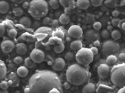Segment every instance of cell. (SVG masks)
Wrapping results in <instances>:
<instances>
[{
  "mask_svg": "<svg viewBox=\"0 0 125 93\" xmlns=\"http://www.w3.org/2000/svg\"><path fill=\"white\" fill-rule=\"evenodd\" d=\"M61 79L58 75L50 70L37 71L29 79L24 93H50L56 88L62 92Z\"/></svg>",
  "mask_w": 125,
  "mask_h": 93,
  "instance_id": "obj_1",
  "label": "cell"
},
{
  "mask_svg": "<svg viewBox=\"0 0 125 93\" xmlns=\"http://www.w3.org/2000/svg\"><path fill=\"white\" fill-rule=\"evenodd\" d=\"M89 78L90 73L88 70L78 64L71 65L66 71L67 81L74 86L84 84Z\"/></svg>",
  "mask_w": 125,
  "mask_h": 93,
  "instance_id": "obj_2",
  "label": "cell"
},
{
  "mask_svg": "<svg viewBox=\"0 0 125 93\" xmlns=\"http://www.w3.org/2000/svg\"><path fill=\"white\" fill-rule=\"evenodd\" d=\"M28 13L35 19L44 17L48 13V4L45 0H32L30 2Z\"/></svg>",
  "mask_w": 125,
  "mask_h": 93,
  "instance_id": "obj_3",
  "label": "cell"
},
{
  "mask_svg": "<svg viewBox=\"0 0 125 93\" xmlns=\"http://www.w3.org/2000/svg\"><path fill=\"white\" fill-rule=\"evenodd\" d=\"M111 80L114 85L125 86V64L117 65L111 71Z\"/></svg>",
  "mask_w": 125,
  "mask_h": 93,
  "instance_id": "obj_4",
  "label": "cell"
},
{
  "mask_svg": "<svg viewBox=\"0 0 125 93\" xmlns=\"http://www.w3.org/2000/svg\"><path fill=\"white\" fill-rule=\"evenodd\" d=\"M76 60L80 65L88 66L93 60L94 55L91 50L86 48H82L78 51L75 56Z\"/></svg>",
  "mask_w": 125,
  "mask_h": 93,
  "instance_id": "obj_5",
  "label": "cell"
},
{
  "mask_svg": "<svg viewBox=\"0 0 125 93\" xmlns=\"http://www.w3.org/2000/svg\"><path fill=\"white\" fill-rule=\"evenodd\" d=\"M119 50V45L118 43L111 40H108L104 42L102 46V51L104 55H111L116 54Z\"/></svg>",
  "mask_w": 125,
  "mask_h": 93,
  "instance_id": "obj_6",
  "label": "cell"
},
{
  "mask_svg": "<svg viewBox=\"0 0 125 93\" xmlns=\"http://www.w3.org/2000/svg\"><path fill=\"white\" fill-rule=\"evenodd\" d=\"M30 57L36 63H41L44 60L45 55L43 50L39 48H34L31 51Z\"/></svg>",
  "mask_w": 125,
  "mask_h": 93,
  "instance_id": "obj_7",
  "label": "cell"
},
{
  "mask_svg": "<svg viewBox=\"0 0 125 93\" xmlns=\"http://www.w3.org/2000/svg\"><path fill=\"white\" fill-rule=\"evenodd\" d=\"M68 35L73 38L80 39L82 37L83 32L81 27L79 25H73L69 28L68 31Z\"/></svg>",
  "mask_w": 125,
  "mask_h": 93,
  "instance_id": "obj_8",
  "label": "cell"
},
{
  "mask_svg": "<svg viewBox=\"0 0 125 93\" xmlns=\"http://www.w3.org/2000/svg\"><path fill=\"white\" fill-rule=\"evenodd\" d=\"M97 72H98V75L99 77L101 79L107 78L109 76V75L111 74L109 66L107 64H101L100 66H98Z\"/></svg>",
  "mask_w": 125,
  "mask_h": 93,
  "instance_id": "obj_9",
  "label": "cell"
},
{
  "mask_svg": "<svg viewBox=\"0 0 125 93\" xmlns=\"http://www.w3.org/2000/svg\"><path fill=\"white\" fill-rule=\"evenodd\" d=\"M15 47L14 43L10 40H6L2 42L1 44V48L2 51L5 54H9L13 51Z\"/></svg>",
  "mask_w": 125,
  "mask_h": 93,
  "instance_id": "obj_10",
  "label": "cell"
},
{
  "mask_svg": "<svg viewBox=\"0 0 125 93\" xmlns=\"http://www.w3.org/2000/svg\"><path fill=\"white\" fill-rule=\"evenodd\" d=\"M66 66V62L63 58H57L53 62L52 65V68L54 71H60L64 69Z\"/></svg>",
  "mask_w": 125,
  "mask_h": 93,
  "instance_id": "obj_11",
  "label": "cell"
},
{
  "mask_svg": "<svg viewBox=\"0 0 125 93\" xmlns=\"http://www.w3.org/2000/svg\"><path fill=\"white\" fill-rule=\"evenodd\" d=\"M84 37H85V39L89 42H93L98 40L99 37V34L97 32H96V31L90 29L86 32Z\"/></svg>",
  "mask_w": 125,
  "mask_h": 93,
  "instance_id": "obj_12",
  "label": "cell"
},
{
  "mask_svg": "<svg viewBox=\"0 0 125 93\" xmlns=\"http://www.w3.org/2000/svg\"><path fill=\"white\" fill-rule=\"evenodd\" d=\"M8 83L10 86L17 87L20 85V79L16 74L11 72L8 76Z\"/></svg>",
  "mask_w": 125,
  "mask_h": 93,
  "instance_id": "obj_13",
  "label": "cell"
},
{
  "mask_svg": "<svg viewBox=\"0 0 125 93\" xmlns=\"http://www.w3.org/2000/svg\"><path fill=\"white\" fill-rule=\"evenodd\" d=\"M27 46L24 43H18L16 45V54L20 55H24L27 53Z\"/></svg>",
  "mask_w": 125,
  "mask_h": 93,
  "instance_id": "obj_14",
  "label": "cell"
},
{
  "mask_svg": "<svg viewBox=\"0 0 125 93\" xmlns=\"http://www.w3.org/2000/svg\"><path fill=\"white\" fill-rule=\"evenodd\" d=\"M90 0H77L76 5L81 9H87L90 6Z\"/></svg>",
  "mask_w": 125,
  "mask_h": 93,
  "instance_id": "obj_15",
  "label": "cell"
},
{
  "mask_svg": "<svg viewBox=\"0 0 125 93\" xmlns=\"http://www.w3.org/2000/svg\"><path fill=\"white\" fill-rule=\"evenodd\" d=\"M61 6L65 8H70L73 9L75 7V0H59Z\"/></svg>",
  "mask_w": 125,
  "mask_h": 93,
  "instance_id": "obj_16",
  "label": "cell"
},
{
  "mask_svg": "<svg viewBox=\"0 0 125 93\" xmlns=\"http://www.w3.org/2000/svg\"><path fill=\"white\" fill-rule=\"evenodd\" d=\"M96 91L95 85L91 83L87 84L83 88V93H95Z\"/></svg>",
  "mask_w": 125,
  "mask_h": 93,
  "instance_id": "obj_17",
  "label": "cell"
},
{
  "mask_svg": "<svg viewBox=\"0 0 125 93\" xmlns=\"http://www.w3.org/2000/svg\"><path fill=\"white\" fill-rule=\"evenodd\" d=\"M10 4L6 1H1L0 2V13L1 14H6L10 10Z\"/></svg>",
  "mask_w": 125,
  "mask_h": 93,
  "instance_id": "obj_18",
  "label": "cell"
},
{
  "mask_svg": "<svg viewBox=\"0 0 125 93\" xmlns=\"http://www.w3.org/2000/svg\"><path fill=\"white\" fill-rule=\"evenodd\" d=\"M28 70L26 66H21L17 69V75L21 78H24L28 75Z\"/></svg>",
  "mask_w": 125,
  "mask_h": 93,
  "instance_id": "obj_19",
  "label": "cell"
},
{
  "mask_svg": "<svg viewBox=\"0 0 125 93\" xmlns=\"http://www.w3.org/2000/svg\"><path fill=\"white\" fill-rule=\"evenodd\" d=\"M83 48V44L80 40H74L70 44V48L73 51H78Z\"/></svg>",
  "mask_w": 125,
  "mask_h": 93,
  "instance_id": "obj_20",
  "label": "cell"
},
{
  "mask_svg": "<svg viewBox=\"0 0 125 93\" xmlns=\"http://www.w3.org/2000/svg\"><path fill=\"white\" fill-rule=\"evenodd\" d=\"M19 23L26 27H30L31 24H32L31 20L27 16H24V17H22L21 18H20L19 20Z\"/></svg>",
  "mask_w": 125,
  "mask_h": 93,
  "instance_id": "obj_21",
  "label": "cell"
},
{
  "mask_svg": "<svg viewBox=\"0 0 125 93\" xmlns=\"http://www.w3.org/2000/svg\"><path fill=\"white\" fill-rule=\"evenodd\" d=\"M21 37V39L23 40L27 41V42H34L36 40L34 35H31V34H29L28 32H25L22 34Z\"/></svg>",
  "mask_w": 125,
  "mask_h": 93,
  "instance_id": "obj_22",
  "label": "cell"
},
{
  "mask_svg": "<svg viewBox=\"0 0 125 93\" xmlns=\"http://www.w3.org/2000/svg\"><path fill=\"white\" fill-rule=\"evenodd\" d=\"M7 72V69L5 63L3 60L0 61V79L3 80V79L5 77Z\"/></svg>",
  "mask_w": 125,
  "mask_h": 93,
  "instance_id": "obj_23",
  "label": "cell"
},
{
  "mask_svg": "<svg viewBox=\"0 0 125 93\" xmlns=\"http://www.w3.org/2000/svg\"><path fill=\"white\" fill-rule=\"evenodd\" d=\"M113 89L111 87H108L106 86H103V85H100L96 89L97 93H109L113 91Z\"/></svg>",
  "mask_w": 125,
  "mask_h": 93,
  "instance_id": "obj_24",
  "label": "cell"
},
{
  "mask_svg": "<svg viewBox=\"0 0 125 93\" xmlns=\"http://www.w3.org/2000/svg\"><path fill=\"white\" fill-rule=\"evenodd\" d=\"M106 62L107 65H115L117 63V62H118V58H117L115 55H109V56L107 57Z\"/></svg>",
  "mask_w": 125,
  "mask_h": 93,
  "instance_id": "obj_25",
  "label": "cell"
},
{
  "mask_svg": "<svg viewBox=\"0 0 125 93\" xmlns=\"http://www.w3.org/2000/svg\"><path fill=\"white\" fill-rule=\"evenodd\" d=\"M24 63L25 66H26L28 68L31 69V68L36 67V63L30 57H28V58H25Z\"/></svg>",
  "mask_w": 125,
  "mask_h": 93,
  "instance_id": "obj_26",
  "label": "cell"
},
{
  "mask_svg": "<svg viewBox=\"0 0 125 93\" xmlns=\"http://www.w3.org/2000/svg\"><path fill=\"white\" fill-rule=\"evenodd\" d=\"M59 21H60V23L62 24V25H66V24H68L70 23V19L68 15L64 13V14H62L60 16V18H59Z\"/></svg>",
  "mask_w": 125,
  "mask_h": 93,
  "instance_id": "obj_27",
  "label": "cell"
},
{
  "mask_svg": "<svg viewBox=\"0 0 125 93\" xmlns=\"http://www.w3.org/2000/svg\"><path fill=\"white\" fill-rule=\"evenodd\" d=\"M52 32L51 29L49 28L48 27H41L38 29L35 32V34H50Z\"/></svg>",
  "mask_w": 125,
  "mask_h": 93,
  "instance_id": "obj_28",
  "label": "cell"
},
{
  "mask_svg": "<svg viewBox=\"0 0 125 93\" xmlns=\"http://www.w3.org/2000/svg\"><path fill=\"white\" fill-rule=\"evenodd\" d=\"M62 44V39L58 38V37H52L49 39L48 44L50 45H55V44Z\"/></svg>",
  "mask_w": 125,
  "mask_h": 93,
  "instance_id": "obj_29",
  "label": "cell"
},
{
  "mask_svg": "<svg viewBox=\"0 0 125 93\" xmlns=\"http://www.w3.org/2000/svg\"><path fill=\"white\" fill-rule=\"evenodd\" d=\"M49 4L52 9H57L60 8V1H58V0H50Z\"/></svg>",
  "mask_w": 125,
  "mask_h": 93,
  "instance_id": "obj_30",
  "label": "cell"
},
{
  "mask_svg": "<svg viewBox=\"0 0 125 93\" xmlns=\"http://www.w3.org/2000/svg\"><path fill=\"white\" fill-rule=\"evenodd\" d=\"M111 37L113 39L115 40H119V39L121 38V34L120 32V31H118V30H113V31L111 32Z\"/></svg>",
  "mask_w": 125,
  "mask_h": 93,
  "instance_id": "obj_31",
  "label": "cell"
},
{
  "mask_svg": "<svg viewBox=\"0 0 125 93\" xmlns=\"http://www.w3.org/2000/svg\"><path fill=\"white\" fill-rule=\"evenodd\" d=\"M104 4L107 7L115 8L117 5V0H106Z\"/></svg>",
  "mask_w": 125,
  "mask_h": 93,
  "instance_id": "obj_32",
  "label": "cell"
},
{
  "mask_svg": "<svg viewBox=\"0 0 125 93\" xmlns=\"http://www.w3.org/2000/svg\"><path fill=\"white\" fill-rule=\"evenodd\" d=\"M52 35H53V37H58V38L61 39H63L64 37V32L62 31H61V30H58V31H54L52 33Z\"/></svg>",
  "mask_w": 125,
  "mask_h": 93,
  "instance_id": "obj_33",
  "label": "cell"
},
{
  "mask_svg": "<svg viewBox=\"0 0 125 93\" xmlns=\"http://www.w3.org/2000/svg\"><path fill=\"white\" fill-rule=\"evenodd\" d=\"M64 48H65V46H64V45L63 44H58V45H56L54 47V51L56 54H60V53H62L64 51Z\"/></svg>",
  "mask_w": 125,
  "mask_h": 93,
  "instance_id": "obj_34",
  "label": "cell"
},
{
  "mask_svg": "<svg viewBox=\"0 0 125 93\" xmlns=\"http://www.w3.org/2000/svg\"><path fill=\"white\" fill-rule=\"evenodd\" d=\"M13 13L14 15H15L16 16L20 17V16H21L23 14V10L22 9V8L20 7L14 8L13 10Z\"/></svg>",
  "mask_w": 125,
  "mask_h": 93,
  "instance_id": "obj_35",
  "label": "cell"
},
{
  "mask_svg": "<svg viewBox=\"0 0 125 93\" xmlns=\"http://www.w3.org/2000/svg\"><path fill=\"white\" fill-rule=\"evenodd\" d=\"M8 34V36L10 37V38L14 39L16 38V36H17V34H18L17 31L14 28L11 29L10 30H9Z\"/></svg>",
  "mask_w": 125,
  "mask_h": 93,
  "instance_id": "obj_36",
  "label": "cell"
},
{
  "mask_svg": "<svg viewBox=\"0 0 125 93\" xmlns=\"http://www.w3.org/2000/svg\"><path fill=\"white\" fill-rule=\"evenodd\" d=\"M10 86L8 81H1V83H0V87L2 90H7V89Z\"/></svg>",
  "mask_w": 125,
  "mask_h": 93,
  "instance_id": "obj_37",
  "label": "cell"
},
{
  "mask_svg": "<svg viewBox=\"0 0 125 93\" xmlns=\"http://www.w3.org/2000/svg\"><path fill=\"white\" fill-rule=\"evenodd\" d=\"M64 58L67 61H72L74 58V55L73 52H68L66 53V54L64 55Z\"/></svg>",
  "mask_w": 125,
  "mask_h": 93,
  "instance_id": "obj_38",
  "label": "cell"
},
{
  "mask_svg": "<svg viewBox=\"0 0 125 93\" xmlns=\"http://www.w3.org/2000/svg\"><path fill=\"white\" fill-rule=\"evenodd\" d=\"M48 34H34V36H35L36 39L38 40V41H41L42 40L44 39L45 38H46L47 36H48Z\"/></svg>",
  "mask_w": 125,
  "mask_h": 93,
  "instance_id": "obj_39",
  "label": "cell"
},
{
  "mask_svg": "<svg viewBox=\"0 0 125 93\" xmlns=\"http://www.w3.org/2000/svg\"><path fill=\"white\" fill-rule=\"evenodd\" d=\"M90 1H91V4L94 7L101 6L103 2V0H90Z\"/></svg>",
  "mask_w": 125,
  "mask_h": 93,
  "instance_id": "obj_40",
  "label": "cell"
},
{
  "mask_svg": "<svg viewBox=\"0 0 125 93\" xmlns=\"http://www.w3.org/2000/svg\"><path fill=\"white\" fill-rule=\"evenodd\" d=\"M5 31H6L5 24L3 23H1V24H0V37H3L4 34H5Z\"/></svg>",
  "mask_w": 125,
  "mask_h": 93,
  "instance_id": "obj_41",
  "label": "cell"
},
{
  "mask_svg": "<svg viewBox=\"0 0 125 93\" xmlns=\"http://www.w3.org/2000/svg\"><path fill=\"white\" fill-rule=\"evenodd\" d=\"M101 27H102V24H101L100 22L96 21L94 23L93 28L95 31H99V30L101 29Z\"/></svg>",
  "mask_w": 125,
  "mask_h": 93,
  "instance_id": "obj_42",
  "label": "cell"
},
{
  "mask_svg": "<svg viewBox=\"0 0 125 93\" xmlns=\"http://www.w3.org/2000/svg\"><path fill=\"white\" fill-rule=\"evenodd\" d=\"M23 58H22L21 56H16L15 58L13 59V62H14V63H16V65H20L23 62Z\"/></svg>",
  "mask_w": 125,
  "mask_h": 93,
  "instance_id": "obj_43",
  "label": "cell"
},
{
  "mask_svg": "<svg viewBox=\"0 0 125 93\" xmlns=\"http://www.w3.org/2000/svg\"><path fill=\"white\" fill-rule=\"evenodd\" d=\"M109 35H110V34H109V31H108L107 29L103 30V31L101 32V37H102L103 39H106L109 38Z\"/></svg>",
  "mask_w": 125,
  "mask_h": 93,
  "instance_id": "obj_44",
  "label": "cell"
},
{
  "mask_svg": "<svg viewBox=\"0 0 125 93\" xmlns=\"http://www.w3.org/2000/svg\"><path fill=\"white\" fill-rule=\"evenodd\" d=\"M51 23H52V20H51V18L49 17H44L43 20V24L45 25H50V24H51Z\"/></svg>",
  "mask_w": 125,
  "mask_h": 93,
  "instance_id": "obj_45",
  "label": "cell"
},
{
  "mask_svg": "<svg viewBox=\"0 0 125 93\" xmlns=\"http://www.w3.org/2000/svg\"><path fill=\"white\" fill-rule=\"evenodd\" d=\"M119 23H120V19H119L117 17H115L111 21V24L114 26H119Z\"/></svg>",
  "mask_w": 125,
  "mask_h": 93,
  "instance_id": "obj_46",
  "label": "cell"
},
{
  "mask_svg": "<svg viewBox=\"0 0 125 93\" xmlns=\"http://www.w3.org/2000/svg\"><path fill=\"white\" fill-rule=\"evenodd\" d=\"M60 22L59 20L57 19H54L52 21V23H51V25L54 27H58L59 25H60Z\"/></svg>",
  "mask_w": 125,
  "mask_h": 93,
  "instance_id": "obj_47",
  "label": "cell"
},
{
  "mask_svg": "<svg viewBox=\"0 0 125 93\" xmlns=\"http://www.w3.org/2000/svg\"><path fill=\"white\" fill-rule=\"evenodd\" d=\"M118 59L120 61L122 62H125V53H120L118 55Z\"/></svg>",
  "mask_w": 125,
  "mask_h": 93,
  "instance_id": "obj_48",
  "label": "cell"
},
{
  "mask_svg": "<svg viewBox=\"0 0 125 93\" xmlns=\"http://www.w3.org/2000/svg\"><path fill=\"white\" fill-rule=\"evenodd\" d=\"M71 83H70L68 81H66L64 82V83H63V85L62 86L64 87V88L65 89H69L71 88Z\"/></svg>",
  "mask_w": 125,
  "mask_h": 93,
  "instance_id": "obj_49",
  "label": "cell"
},
{
  "mask_svg": "<svg viewBox=\"0 0 125 93\" xmlns=\"http://www.w3.org/2000/svg\"><path fill=\"white\" fill-rule=\"evenodd\" d=\"M90 50H91V51L92 52V53L94 55L98 54V49L96 46H93V47H91V48H90Z\"/></svg>",
  "mask_w": 125,
  "mask_h": 93,
  "instance_id": "obj_50",
  "label": "cell"
},
{
  "mask_svg": "<svg viewBox=\"0 0 125 93\" xmlns=\"http://www.w3.org/2000/svg\"><path fill=\"white\" fill-rule=\"evenodd\" d=\"M30 3H29V2L24 1V2H23L22 6H23V8L24 9L29 8V7H30Z\"/></svg>",
  "mask_w": 125,
  "mask_h": 93,
  "instance_id": "obj_51",
  "label": "cell"
},
{
  "mask_svg": "<svg viewBox=\"0 0 125 93\" xmlns=\"http://www.w3.org/2000/svg\"><path fill=\"white\" fill-rule=\"evenodd\" d=\"M119 15V11L118 10H114L112 12V16L115 17H117Z\"/></svg>",
  "mask_w": 125,
  "mask_h": 93,
  "instance_id": "obj_52",
  "label": "cell"
},
{
  "mask_svg": "<svg viewBox=\"0 0 125 93\" xmlns=\"http://www.w3.org/2000/svg\"><path fill=\"white\" fill-rule=\"evenodd\" d=\"M50 93H62V92H61V91L56 89V88H54V89H51V91L50 92Z\"/></svg>",
  "mask_w": 125,
  "mask_h": 93,
  "instance_id": "obj_53",
  "label": "cell"
},
{
  "mask_svg": "<svg viewBox=\"0 0 125 93\" xmlns=\"http://www.w3.org/2000/svg\"><path fill=\"white\" fill-rule=\"evenodd\" d=\"M71 10H72V9L70 8H64V13L66 14H70L71 12Z\"/></svg>",
  "mask_w": 125,
  "mask_h": 93,
  "instance_id": "obj_54",
  "label": "cell"
},
{
  "mask_svg": "<svg viewBox=\"0 0 125 93\" xmlns=\"http://www.w3.org/2000/svg\"><path fill=\"white\" fill-rule=\"evenodd\" d=\"M10 1H11L13 3H18V4H20V3H22L23 2L26 1V0H10Z\"/></svg>",
  "mask_w": 125,
  "mask_h": 93,
  "instance_id": "obj_55",
  "label": "cell"
},
{
  "mask_svg": "<svg viewBox=\"0 0 125 93\" xmlns=\"http://www.w3.org/2000/svg\"><path fill=\"white\" fill-rule=\"evenodd\" d=\"M93 45H94V46H100V42L98 40H96L94 42H93Z\"/></svg>",
  "mask_w": 125,
  "mask_h": 93,
  "instance_id": "obj_56",
  "label": "cell"
},
{
  "mask_svg": "<svg viewBox=\"0 0 125 93\" xmlns=\"http://www.w3.org/2000/svg\"><path fill=\"white\" fill-rule=\"evenodd\" d=\"M107 30H108V31H111L113 30V26L112 25H108V27H107Z\"/></svg>",
  "mask_w": 125,
  "mask_h": 93,
  "instance_id": "obj_57",
  "label": "cell"
},
{
  "mask_svg": "<svg viewBox=\"0 0 125 93\" xmlns=\"http://www.w3.org/2000/svg\"><path fill=\"white\" fill-rule=\"evenodd\" d=\"M121 27L124 30V31H125V23H123L122 24H121Z\"/></svg>",
  "mask_w": 125,
  "mask_h": 93,
  "instance_id": "obj_58",
  "label": "cell"
},
{
  "mask_svg": "<svg viewBox=\"0 0 125 93\" xmlns=\"http://www.w3.org/2000/svg\"><path fill=\"white\" fill-rule=\"evenodd\" d=\"M0 93H9L7 90H2L1 91Z\"/></svg>",
  "mask_w": 125,
  "mask_h": 93,
  "instance_id": "obj_59",
  "label": "cell"
},
{
  "mask_svg": "<svg viewBox=\"0 0 125 93\" xmlns=\"http://www.w3.org/2000/svg\"><path fill=\"white\" fill-rule=\"evenodd\" d=\"M15 93H20V91H16L15 92Z\"/></svg>",
  "mask_w": 125,
  "mask_h": 93,
  "instance_id": "obj_60",
  "label": "cell"
}]
</instances>
